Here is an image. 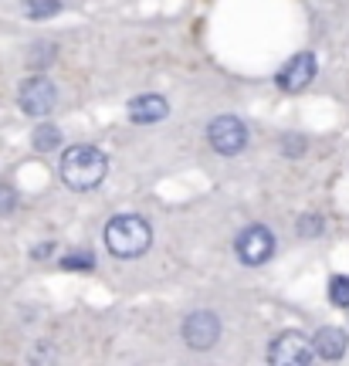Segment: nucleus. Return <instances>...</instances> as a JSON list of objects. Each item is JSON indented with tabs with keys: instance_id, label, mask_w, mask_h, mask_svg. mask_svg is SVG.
Masks as SVG:
<instances>
[{
	"instance_id": "nucleus-12",
	"label": "nucleus",
	"mask_w": 349,
	"mask_h": 366,
	"mask_svg": "<svg viewBox=\"0 0 349 366\" xmlns=\"http://www.w3.org/2000/svg\"><path fill=\"white\" fill-rule=\"evenodd\" d=\"M24 14L27 17H34V21H41V17H54V14H61V0H27Z\"/></svg>"
},
{
	"instance_id": "nucleus-8",
	"label": "nucleus",
	"mask_w": 349,
	"mask_h": 366,
	"mask_svg": "<svg viewBox=\"0 0 349 366\" xmlns=\"http://www.w3.org/2000/svg\"><path fill=\"white\" fill-rule=\"evenodd\" d=\"M316 79V54L312 51H298L295 58H289L278 72V88L282 92H302L309 88V81Z\"/></svg>"
},
{
	"instance_id": "nucleus-13",
	"label": "nucleus",
	"mask_w": 349,
	"mask_h": 366,
	"mask_svg": "<svg viewBox=\"0 0 349 366\" xmlns=\"http://www.w3.org/2000/svg\"><path fill=\"white\" fill-rule=\"evenodd\" d=\"M329 302H332L336 309H346L349 305V275H336V278L329 282Z\"/></svg>"
},
{
	"instance_id": "nucleus-17",
	"label": "nucleus",
	"mask_w": 349,
	"mask_h": 366,
	"mask_svg": "<svg viewBox=\"0 0 349 366\" xmlns=\"http://www.w3.org/2000/svg\"><path fill=\"white\" fill-rule=\"evenodd\" d=\"M282 150H285V153H289V157H298V153H302V150H305V143H302V139H292V143H289V139H285V143H282Z\"/></svg>"
},
{
	"instance_id": "nucleus-2",
	"label": "nucleus",
	"mask_w": 349,
	"mask_h": 366,
	"mask_svg": "<svg viewBox=\"0 0 349 366\" xmlns=\"http://www.w3.org/2000/svg\"><path fill=\"white\" fill-rule=\"evenodd\" d=\"M108 163L95 146H72L61 157V180L72 190H95L106 180Z\"/></svg>"
},
{
	"instance_id": "nucleus-18",
	"label": "nucleus",
	"mask_w": 349,
	"mask_h": 366,
	"mask_svg": "<svg viewBox=\"0 0 349 366\" xmlns=\"http://www.w3.org/2000/svg\"><path fill=\"white\" fill-rule=\"evenodd\" d=\"M51 251H54V244H44V248H38V251H34V258H48Z\"/></svg>"
},
{
	"instance_id": "nucleus-16",
	"label": "nucleus",
	"mask_w": 349,
	"mask_h": 366,
	"mask_svg": "<svg viewBox=\"0 0 349 366\" xmlns=\"http://www.w3.org/2000/svg\"><path fill=\"white\" fill-rule=\"evenodd\" d=\"M14 207H17V193L10 186H0V214H10Z\"/></svg>"
},
{
	"instance_id": "nucleus-10",
	"label": "nucleus",
	"mask_w": 349,
	"mask_h": 366,
	"mask_svg": "<svg viewBox=\"0 0 349 366\" xmlns=\"http://www.w3.org/2000/svg\"><path fill=\"white\" fill-rule=\"evenodd\" d=\"M312 349H316V356H323V360H343L349 349V336L343 329H336V326H323V329L316 333V340H312Z\"/></svg>"
},
{
	"instance_id": "nucleus-1",
	"label": "nucleus",
	"mask_w": 349,
	"mask_h": 366,
	"mask_svg": "<svg viewBox=\"0 0 349 366\" xmlns=\"http://www.w3.org/2000/svg\"><path fill=\"white\" fill-rule=\"evenodd\" d=\"M149 244H153V228L136 214L112 217L106 224V248L115 258H139V255H146Z\"/></svg>"
},
{
	"instance_id": "nucleus-6",
	"label": "nucleus",
	"mask_w": 349,
	"mask_h": 366,
	"mask_svg": "<svg viewBox=\"0 0 349 366\" xmlns=\"http://www.w3.org/2000/svg\"><path fill=\"white\" fill-rule=\"evenodd\" d=\"M17 99H21V109H24L27 116L44 119L54 105H58V88H54L51 79L34 75V79H27L24 85H21V95H17Z\"/></svg>"
},
{
	"instance_id": "nucleus-14",
	"label": "nucleus",
	"mask_w": 349,
	"mask_h": 366,
	"mask_svg": "<svg viewBox=\"0 0 349 366\" xmlns=\"http://www.w3.org/2000/svg\"><path fill=\"white\" fill-rule=\"evenodd\" d=\"M92 251H72L65 262H61V268H68V271H88L92 268Z\"/></svg>"
},
{
	"instance_id": "nucleus-11",
	"label": "nucleus",
	"mask_w": 349,
	"mask_h": 366,
	"mask_svg": "<svg viewBox=\"0 0 349 366\" xmlns=\"http://www.w3.org/2000/svg\"><path fill=\"white\" fill-rule=\"evenodd\" d=\"M58 143H61V132H58V126H51V122H41V126L34 129V150H38V153H51Z\"/></svg>"
},
{
	"instance_id": "nucleus-7",
	"label": "nucleus",
	"mask_w": 349,
	"mask_h": 366,
	"mask_svg": "<svg viewBox=\"0 0 349 366\" xmlns=\"http://www.w3.org/2000/svg\"><path fill=\"white\" fill-rule=\"evenodd\" d=\"M220 340V319L214 312H190L187 322H184V342L197 353H207L214 349V342Z\"/></svg>"
},
{
	"instance_id": "nucleus-15",
	"label": "nucleus",
	"mask_w": 349,
	"mask_h": 366,
	"mask_svg": "<svg viewBox=\"0 0 349 366\" xmlns=\"http://www.w3.org/2000/svg\"><path fill=\"white\" fill-rule=\"evenodd\" d=\"M319 231H323V221H319L316 214H305V217H302V224H298V234L312 237V234H319Z\"/></svg>"
},
{
	"instance_id": "nucleus-5",
	"label": "nucleus",
	"mask_w": 349,
	"mask_h": 366,
	"mask_svg": "<svg viewBox=\"0 0 349 366\" xmlns=\"http://www.w3.org/2000/svg\"><path fill=\"white\" fill-rule=\"evenodd\" d=\"M234 248H238V258L244 264H265L275 255V234L265 224H251V228H244L238 234Z\"/></svg>"
},
{
	"instance_id": "nucleus-9",
	"label": "nucleus",
	"mask_w": 349,
	"mask_h": 366,
	"mask_svg": "<svg viewBox=\"0 0 349 366\" xmlns=\"http://www.w3.org/2000/svg\"><path fill=\"white\" fill-rule=\"evenodd\" d=\"M166 112H170V105L163 95H139L129 102V122L136 126H149V122H160L166 119Z\"/></svg>"
},
{
	"instance_id": "nucleus-4",
	"label": "nucleus",
	"mask_w": 349,
	"mask_h": 366,
	"mask_svg": "<svg viewBox=\"0 0 349 366\" xmlns=\"http://www.w3.org/2000/svg\"><path fill=\"white\" fill-rule=\"evenodd\" d=\"M207 139H211V146L217 153L234 157V153H241L244 143H247V126L238 116H217L214 122L207 126Z\"/></svg>"
},
{
	"instance_id": "nucleus-3",
	"label": "nucleus",
	"mask_w": 349,
	"mask_h": 366,
	"mask_svg": "<svg viewBox=\"0 0 349 366\" xmlns=\"http://www.w3.org/2000/svg\"><path fill=\"white\" fill-rule=\"evenodd\" d=\"M316 360L312 340L298 329H289L282 336H275L268 346V363L271 366H309Z\"/></svg>"
}]
</instances>
